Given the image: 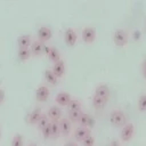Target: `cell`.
Here are the masks:
<instances>
[{"mask_svg":"<svg viewBox=\"0 0 146 146\" xmlns=\"http://www.w3.org/2000/svg\"><path fill=\"white\" fill-rule=\"evenodd\" d=\"M42 114H43V113H42L41 108H40V107H36V108H34V110L27 115L26 122H27L29 124H36Z\"/></svg>","mask_w":146,"mask_h":146,"instance_id":"obj_10","label":"cell"},{"mask_svg":"<svg viewBox=\"0 0 146 146\" xmlns=\"http://www.w3.org/2000/svg\"><path fill=\"white\" fill-rule=\"evenodd\" d=\"M108 146H120V143H119L117 140H112Z\"/></svg>","mask_w":146,"mask_h":146,"instance_id":"obj_34","label":"cell"},{"mask_svg":"<svg viewBox=\"0 0 146 146\" xmlns=\"http://www.w3.org/2000/svg\"><path fill=\"white\" fill-rule=\"evenodd\" d=\"M110 121L115 127H124L127 124V116L121 110H114L111 112Z\"/></svg>","mask_w":146,"mask_h":146,"instance_id":"obj_1","label":"cell"},{"mask_svg":"<svg viewBox=\"0 0 146 146\" xmlns=\"http://www.w3.org/2000/svg\"><path fill=\"white\" fill-rule=\"evenodd\" d=\"M30 49H31L32 56H41V54L46 49V46H44V42H42L40 40H34V41H32Z\"/></svg>","mask_w":146,"mask_h":146,"instance_id":"obj_6","label":"cell"},{"mask_svg":"<svg viewBox=\"0 0 146 146\" xmlns=\"http://www.w3.org/2000/svg\"><path fill=\"white\" fill-rule=\"evenodd\" d=\"M96 39V30L92 26H87L82 31V40L86 43H92Z\"/></svg>","mask_w":146,"mask_h":146,"instance_id":"obj_3","label":"cell"},{"mask_svg":"<svg viewBox=\"0 0 146 146\" xmlns=\"http://www.w3.org/2000/svg\"><path fill=\"white\" fill-rule=\"evenodd\" d=\"M51 133L52 138H58L60 133V128H59V122L58 121H51Z\"/></svg>","mask_w":146,"mask_h":146,"instance_id":"obj_25","label":"cell"},{"mask_svg":"<svg viewBox=\"0 0 146 146\" xmlns=\"http://www.w3.org/2000/svg\"><path fill=\"white\" fill-rule=\"evenodd\" d=\"M78 39V34L73 29H67L64 33V41L66 43V46L68 47H74L75 42Z\"/></svg>","mask_w":146,"mask_h":146,"instance_id":"obj_5","label":"cell"},{"mask_svg":"<svg viewBox=\"0 0 146 146\" xmlns=\"http://www.w3.org/2000/svg\"><path fill=\"white\" fill-rule=\"evenodd\" d=\"M27 146H38V145H36L35 143H30V144H29Z\"/></svg>","mask_w":146,"mask_h":146,"instance_id":"obj_35","label":"cell"},{"mask_svg":"<svg viewBox=\"0 0 146 146\" xmlns=\"http://www.w3.org/2000/svg\"><path fill=\"white\" fill-rule=\"evenodd\" d=\"M95 144V137L92 135H89L87 138H84L81 141V146H94Z\"/></svg>","mask_w":146,"mask_h":146,"instance_id":"obj_29","label":"cell"},{"mask_svg":"<svg viewBox=\"0 0 146 146\" xmlns=\"http://www.w3.org/2000/svg\"><path fill=\"white\" fill-rule=\"evenodd\" d=\"M68 120L73 123H79V120L82 115V111H68Z\"/></svg>","mask_w":146,"mask_h":146,"instance_id":"obj_22","label":"cell"},{"mask_svg":"<svg viewBox=\"0 0 146 146\" xmlns=\"http://www.w3.org/2000/svg\"><path fill=\"white\" fill-rule=\"evenodd\" d=\"M113 41H114L115 46H117L120 48L121 47H124L125 43H127V41H128V34H127V32L124 30H122V29L116 30L114 32V34H113Z\"/></svg>","mask_w":146,"mask_h":146,"instance_id":"obj_2","label":"cell"},{"mask_svg":"<svg viewBox=\"0 0 146 146\" xmlns=\"http://www.w3.org/2000/svg\"><path fill=\"white\" fill-rule=\"evenodd\" d=\"M108 98H105V97H98V96H94L92 97V105L95 108H103L106 103H107Z\"/></svg>","mask_w":146,"mask_h":146,"instance_id":"obj_21","label":"cell"},{"mask_svg":"<svg viewBox=\"0 0 146 146\" xmlns=\"http://www.w3.org/2000/svg\"><path fill=\"white\" fill-rule=\"evenodd\" d=\"M3 100H5V90L0 88V105L3 103Z\"/></svg>","mask_w":146,"mask_h":146,"instance_id":"obj_31","label":"cell"},{"mask_svg":"<svg viewBox=\"0 0 146 146\" xmlns=\"http://www.w3.org/2000/svg\"><path fill=\"white\" fill-rule=\"evenodd\" d=\"M67 107H68V111H81L82 104L78 99H72L70 102V104L67 105Z\"/></svg>","mask_w":146,"mask_h":146,"instance_id":"obj_24","label":"cell"},{"mask_svg":"<svg viewBox=\"0 0 146 146\" xmlns=\"http://www.w3.org/2000/svg\"><path fill=\"white\" fill-rule=\"evenodd\" d=\"M52 36V32L48 26H41L38 31V40L46 42L48 40H50Z\"/></svg>","mask_w":146,"mask_h":146,"instance_id":"obj_9","label":"cell"},{"mask_svg":"<svg viewBox=\"0 0 146 146\" xmlns=\"http://www.w3.org/2000/svg\"><path fill=\"white\" fill-rule=\"evenodd\" d=\"M11 146H23V137L19 133H16L11 140Z\"/></svg>","mask_w":146,"mask_h":146,"instance_id":"obj_28","label":"cell"},{"mask_svg":"<svg viewBox=\"0 0 146 146\" xmlns=\"http://www.w3.org/2000/svg\"><path fill=\"white\" fill-rule=\"evenodd\" d=\"M47 115L51 121H58L62 116V110L58 106H50Z\"/></svg>","mask_w":146,"mask_h":146,"instance_id":"obj_15","label":"cell"},{"mask_svg":"<svg viewBox=\"0 0 146 146\" xmlns=\"http://www.w3.org/2000/svg\"><path fill=\"white\" fill-rule=\"evenodd\" d=\"M145 26H146V23H145Z\"/></svg>","mask_w":146,"mask_h":146,"instance_id":"obj_37","label":"cell"},{"mask_svg":"<svg viewBox=\"0 0 146 146\" xmlns=\"http://www.w3.org/2000/svg\"><path fill=\"white\" fill-rule=\"evenodd\" d=\"M41 132H42V136H43L44 139H50V138H52V133H51V121L41 130Z\"/></svg>","mask_w":146,"mask_h":146,"instance_id":"obj_26","label":"cell"},{"mask_svg":"<svg viewBox=\"0 0 146 146\" xmlns=\"http://www.w3.org/2000/svg\"><path fill=\"white\" fill-rule=\"evenodd\" d=\"M141 72H143L144 78L146 79V59L143 60V64H141Z\"/></svg>","mask_w":146,"mask_h":146,"instance_id":"obj_30","label":"cell"},{"mask_svg":"<svg viewBox=\"0 0 146 146\" xmlns=\"http://www.w3.org/2000/svg\"><path fill=\"white\" fill-rule=\"evenodd\" d=\"M79 124H80V127H84V128L90 129L95 125V119L87 113H82V115L79 120Z\"/></svg>","mask_w":146,"mask_h":146,"instance_id":"obj_11","label":"cell"},{"mask_svg":"<svg viewBox=\"0 0 146 146\" xmlns=\"http://www.w3.org/2000/svg\"><path fill=\"white\" fill-rule=\"evenodd\" d=\"M17 44H18V49L19 48H30L32 44V40L31 36L29 34H22L18 36L17 39Z\"/></svg>","mask_w":146,"mask_h":146,"instance_id":"obj_16","label":"cell"},{"mask_svg":"<svg viewBox=\"0 0 146 146\" xmlns=\"http://www.w3.org/2000/svg\"><path fill=\"white\" fill-rule=\"evenodd\" d=\"M49 122H50V119L48 117V115H47V114H42L41 117H40V120H39L38 123H36V128L41 131V130H42Z\"/></svg>","mask_w":146,"mask_h":146,"instance_id":"obj_23","label":"cell"},{"mask_svg":"<svg viewBox=\"0 0 146 146\" xmlns=\"http://www.w3.org/2000/svg\"><path fill=\"white\" fill-rule=\"evenodd\" d=\"M95 96L108 98V97H110V89H108V87H107L106 84H99V86L95 89Z\"/></svg>","mask_w":146,"mask_h":146,"instance_id":"obj_19","label":"cell"},{"mask_svg":"<svg viewBox=\"0 0 146 146\" xmlns=\"http://www.w3.org/2000/svg\"><path fill=\"white\" fill-rule=\"evenodd\" d=\"M64 146H78L76 141H73V140H70V141H66L64 144Z\"/></svg>","mask_w":146,"mask_h":146,"instance_id":"obj_32","label":"cell"},{"mask_svg":"<svg viewBox=\"0 0 146 146\" xmlns=\"http://www.w3.org/2000/svg\"><path fill=\"white\" fill-rule=\"evenodd\" d=\"M0 138H1V125H0Z\"/></svg>","mask_w":146,"mask_h":146,"instance_id":"obj_36","label":"cell"},{"mask_svg":"<svg viewBox=\"0 0 146 146\" xmlns=\"http://www.w3.org/2000/svg\"><path fill=\"white\" fill-rule=\"evenodd\" d=\"M50 91L46 86H39L35 90V98L38 102H46L49 98Z\"/></svg>","mask_w":146,"mask_h":146,"instance_id":"obj_7","label":"cell"},{"mask_svg":"<svg viewBox=\"0 0 146 146\" xmlns=\"http://www.w3.org/2000/svg\"><path fill=\"white\" fill-rule=\"evenodd\" d=\"M51 71L55 73V75H56L58 79L62 78V76L65 74V63H64V60L60 59L59 62L55 63V64L52 65Z\"/></svg>","mask_w":146,"mask_h":146,"instance_id":"obj_14","label":"cell"},{"mask_svg":"<svg viewBox=\"0 0 146 146\" xmlns=\"http://www.w3.org/2000/svg\"><path fill=\"white\" fill-rule=\"evenodd\" d=\"M43 76H44L46 81L51 86H56L58 83V78L55 75V73L51 70H46L43 73Z\"/></svg>","mask_w":146,"mask_h":146,"instance_id":"obj_18","label":"cell"},{"mask_svg":"<svg viewBox=\"0 0 146 146\" xmlns=\"http://www.w3.org/2000/svg\"><path fill=\"white\" fill-rule=\"evenodd\" d=\"M47 55H48L49 60L52 62L54 64L60 60V54H59V51H58V49L56 47H50L48 52H47Z\"/></svg>","mask_w":146,"mask_h":146,"instance_id":"obj_17","label":"cell"},{"mask_svg":"<svg viewBox=\"0 0 146 146\" xmlns=\"http://www.w3.org/2000/svg\"><path fill=\"white\" fill-rule=\"evenodd\" d=\"M17 56H18V59L22 60V62L27 60L32 56L31 49L30 48H19L18 51H17Z\"/></svg>","mask_w":146,"mask_h":146,"instance_id":"obj_20","label":"cell"},{"mask_svg":"<svg viewBox=\"0 0 146 146\" xmlns=\"http://www.w3.org/2000/svg\"><path fill=\"white\" fill-rule=\"evenodd\" d=\"M133 132H135V127L132 123L128 122L121 130V140L122 141H129L132 136H133Z\"/></svg>","mask_w":146,"mask_h":146,"instance_id":"obj_4","label":"cell"},{"mask_svg":"<svg viewBox=\"0 0 146 146\" xmlns=\"http://www.w3.org/2000/svg\"><path fill=\"white\" fill-rule=\"evenodd\" d=\"M89 135H91V131L89 128H84V127H79L74 130V139L75 141H82L84 138H87Z\"/></svg>","mask_w":146,"mask_h":146,"instance_id":"obj_8","label":"cell"},{"mask_svg":"<svg viewBox=\"0 0 146 146\" xmlns=\"http://www.w3.org/2000/svg\"><path fill=\"white\" fill-rule=\"evenodd\" d=\"M138 110L140 112H146V95H140L138 98Z\"/></svg>","mask_w":146,"mask_h":146,"instance_id":"obj_27","label":"cell"},{"mask_svg":"<svg viewBox=\"0 0 146 146\" xmlns=\"http://www.w3.org/2000/svg\"><path fill=\"white\" fill-rule=\"evenodd\" d=\"M71 100H72L71 95L68 92H65V91L58 92L57 96H56V103L60 106H67Z\"/></svg>","mask_w":146,"mask_h":146,"instance_id":"obj_12","label":"cell"},{"mask_svg":"<svg viewBox=\"0 0 146 146\" xmlns=\"http://www.w3.org/2000/svg\"><path fill=\"white\" fill-rule=\"evenodd\" d=\"M59 128H60V133L63 136H68L72 130V122L68 119H60L59 121Z\"/></svg>","mask_w":146,"mask_h":146,"instance_id":"obj_13","label":"cell"},{"mask_svg":"<svg viewBox=\"0 0 146 146\" xmlns=\"http://www.w3.org/2000/svg\"><path fill=\"white\" fill-rule=\"evenodd\" d=\"M133 39L135 40H139L140 39V31H135L133 32Z\"/></svg>","mask_w":146,"mask_h":146,"instance_id":"obj_33","label":"cell"}]
</instances>
